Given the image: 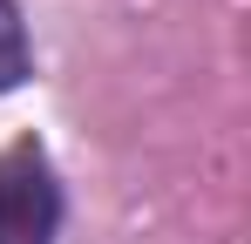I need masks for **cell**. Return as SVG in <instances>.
<instances>
[{"instance_id": "obj_1", "label": "cell", "mask_w": 251, "mask_h": 244, "mask_svg": "<svg viewBox=\"0 0 251 244\" xmlns=\"http://www.w3.org/2000/svg\"><path fill=\"white\" fill-rule=\"evenodd\" d=\"M54 224H61V190L41 149H14L0 163V244H54Z\"/></svg>"}, {"instance_id": "obj_2", "label": "cell", "mask_w": 251, "mask_h": 244, "mask_svg": "<svg viewBox=\"0 0 251 244\" xmlns=\"http://www.w3.org/2000/svg\"><path fill=\"white\" fill-rule=\"evenodd\" d=\"M27 81V34H21V14L14 0H0V95Z\"/></svg>"}]
</instances>
